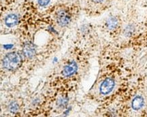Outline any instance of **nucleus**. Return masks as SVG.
<instances>
[{"mask_svg": "<svg viewBox=\"0 0 147 117\" xmlns=\"http://www.w3.org/2000/svg\"><path fill=\"white\" fill-rule=\"evenodd\" d=\"M22 64V56L19 52H12L7 54L3 58L2 65L5 69L14 71L17 69Z\"/></svg>", "mask_w": 147, "mask_h": 117, "instance_id": "f257e3e1", "label": "nucleus"}, {"mask_svg": "<svg viewBox=\"0 0 147 117\" xmlns=\"http://www.w3.org/2000/svg\"><path fill=\"white\" fill-rule=\"evenodd\" d=\"M115 82L113 78H106L101 84L100 91L102 95H108L111 93L115 88Z\"/></svg>", "mask_w": 147, "mask_h": 117, "instance_id": "f03ea898", "label": "nucleus"}, {"mask_svg": "<svg viewBox=\"0 0 147 117\" xmlns=\"http://www.w3.org/2000/svg\"><path fill=\"white\" fill-rule=\"evenodd\" d=\"M71 21V16L65 10L59 11L57 15V21L60 26L65 27L69 24Z\"/></svg>", "mask_w": 147, "mask_h": 117, "instance_id": "7ed1b4c3", "label": "nucleus"}, {"mask_svg": "<svg viewBox=\"0 0 147 117\" xmlns=\"http://www.w3.org/2000/svg\"><path fill=\"white\" fill-rule=\"evenodd\" d=\"M23 54L27 58H32L36 54V48L35 45L31 42H27L25 43L23 48Z\"/></svg>", "mask_w": 147, "mask_h": 117, "instance_id": "20e7f679", "label": "nucleus"}, {"mask_svg": "<svg viewBox=\"0 0 147 117\" xmlns=\"http://www.w3.org/2000/svg\"><path fill=\"white\" fill-rule=\"evenodd\" d=\"M78 65L75 61H71L65 65L63 70V75L65 77H69L77 72Z\"/></svg>", "mask_w": 147, "mask_h": 117, "instance_id": "39448f33", "label": "nucleus"}, {"mask_svg": "<svg viewBox=\"0 0 147 117\" xmlns=\"http://www.w3.org/2000/svg\"><path fill=\"white\" fill-rule=\"evenodd\" d=\"M144 104V98L142 96L138 95L134 98L131 102V107L134 110H138L143 107Z\"/></svg>", "mask_w": 147, "mask_h": 117, "instance_id": "423d86ee", "label": "nucleus"}, {"mask_svg": "<svg viewBox=\"0 0 147 117\" xmlns=\"http://www.w3.org/2000/svg\"><path fill=\"white\" fill-rule=\"evenodd\" d=\"M18 22V18L17 15L14 14H10L5 17V24L7 27H12L17 25Z\"/></svg>", "mask_w": 147, "mask_h": 117, "instance_id": "0eeeda50", "label": "nucleus"}, {"mask_svg": "<svg viewBox=\"0 0 147 117\" xmlns=\"http://www.w3.org/2000/svg\"><path fill=\"white\" fill-rule=\"evenodd\" d=\"M118 25V20L115 17H110L106 21V26L109 29L116 28Z\"/></svg>", "mask_w": 147, "mask_h": 117, "instance_id": "6e6552de", "label": "nucleus"}, {"mask_svg": "<svg viewBox=\"0 0 147 117\" xmlns=\"http://www.w3.org/2000/svg\"><path fill=\"white\" fill-rule=\"evenodd\" d=\"M18 108H19V107H18V105L16 102H13L10 103V105H9V110H10V112L13 113V114H15L16 112H18Z\"/></svg>", "mask_w": 147, "mask_h": 117, "instance_id": "1a4fd4ad", "label": "nucleus"}, {"mask_svg": "<svg viewBox=\"0 0 147 117\" xmlns=\"http://www.w3.org/2000/svg\"><path fill=\"white\" fill-rule=\"evenodd\" d=\"M51 0H38V3L40 6H46L49 4V2H50Z\"/></svg>", "mask_w": 147, "mask_h": 117, "instance_id": "9d476101", "label": "nucleus"}, {"mask_svg": "<svg viewBox=\"0 0 147 117\" xmlns=\"http://www.w3.org/2000/svg\"><path fill=\"white\" fill-rule=\"evenodd\" d=\"M67 102H68V100H67V98H66V99H65V98H62V99H61V100H60V104H59L60 106H65L66 104H67Z\"/></svg>", "mask_w": 147, "mask_h": 117, "instance_id": "9b49d317", "label": "nucleus"}, {"mask_svg": "<svg viewBox=\"0 0 147 117\" xmlns=\"http://www.w3.org/2000/svg\"><path fill=\"white\" fill-rule=\"evenodd\" d=\"M93 1H94L95 2H96V3H101V2H102L104 0H93Z\"/></svg>", "mask_w": 147, "mask_h": 117, "instance_id": "f8f14e48", "label": "nucleus"}]
</instances>
